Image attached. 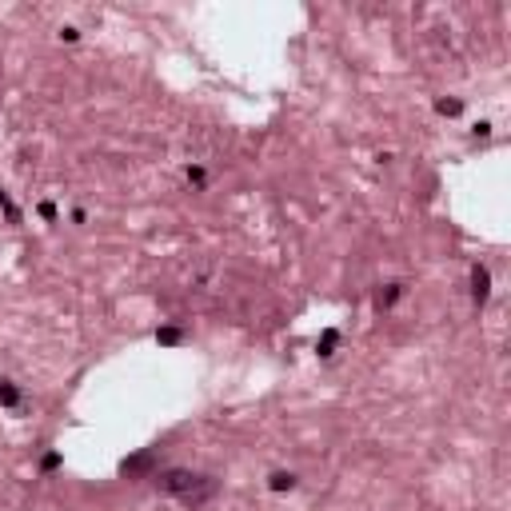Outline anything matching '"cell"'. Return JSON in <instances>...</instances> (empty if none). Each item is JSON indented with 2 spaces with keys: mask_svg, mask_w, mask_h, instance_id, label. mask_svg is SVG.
Here are the masks:
<instances>
[{
  "mask_svg": "<svg viewBox=\"0 0 511 511\" xmlns=\"http://www.w3.org/2000/svg\"><path fill=\"white\" fill-rule=\"evenodd\" d=\"M152 484L160 496L180 499L184 507H204L220 496V475L212 472H192V467H160L152 475Z\"/></svg>",
  "mask_w": 511,
  "mask_h": 511,
  "instance_id": "obj_1",
  "label": "cell"
},
{
  "mask_svg": "<svg viewBox=\"0 0 511 511\" xmlns=\"http://www.w3.org/2000/svg\"><path fill=\"white\" fill-rule=\"evenodd\" d=\"M156 472H160V448H140L136 455L120 460V479H128V484L152 479Z\"/></svg>",
  "mask_w": 511,
  "mask_h": 511,
  "instance_id": "obj_2",
  "label": "cell"
},
{
  "mask_svg": "<svg viewBox=\"0 0 511 511\" xmlns=\"http://www.w3.org/2000/svg\"><path fill=\"white\" fill-rule=\"evenodd\" d=\"M487 299H491V272H487V264H472V304H475V312H484Z\"/></svg>",
  "mask_w": 511,
  "mask_h": 511,
  "instance_id": "obj_3",
  "label": "cell"
},
{
  "mask_svg": "<svg viewBox=\"0 0 511 511\" xmlns=\"http://www.w3.org/2000/svg\"><path fill=\"white\" fill-rule=\"evenodd\" d=\"M399 296H403V284H399V280H387V284H380V287H375V296H372L375 312H392V308L399 304Z\"/></svg>",
  "mask_w": 511,
  "mask_h": 511,
  "instance_id": "obj_4",
  "label": "cell"
},
{
  "mask_svg": "<svg viewBox=\"0 0 511 511\" xmlns=\"http://www.w3.org/2000/svg\"><path fill=\"white\" fill-rule=\"evenodd\" d=\"M296 487H299V475L296 472H272V475H268V491H276V496L296 491Z\"/></svg>",
  "mask_w": 511,
  "mask_h": 511,
  "instance_id": "obj_5",
  "label": "cell"
},
{
  "mask_svg": "<svg viewBox=\"0 0 511 511\" xmlns=\"http://www.w3.org/2000/svg\"><path fill=\"white\" fill-rule=\"evenodd\" d=\"M25 403V396H20V387L13 384V380H0V408H8V412H16Z\"/></svg>",
  "mask_w": 511,
  "mask_h": 511,
  "instance_id": "obj_6",
  "label": "cell"
},
{
  "mask_svg": "<svg viewBox=\"0 0 511 511\" xmlns=\"http://www.w3.org/2000/svg\"><path fill=\"white\" fill-rule=\"evenodd\" d=\"M184 328L180 324H164V328H156V344H164V348H172V344H184Z\"/></svg>",
  "mask_w": 511,
  "mask_h": 511,
  "instance_id": "obj_7",
  "label": "cell"
},
{
  "mask_svg": "<svg viewBox=\"0 0 511 511\" xmlns=\"http://www.w3.org/2000/svg\"><path fill=\"white\" fill-rule=\"evenodd\" d=\"M336 344H339V332H336V328H328L316 348H320V356H332V351H336Z\"/></svg>",
  "mask_w": 511,
  "mask_h": 511,
  "instance_id": "obj_8",
  "label": "cell"
},
{
  "mask_svg": "<svg viewBox=\"0 0 511 511\" xmlns=\"http://www.w3.org/2000/svg\"><path fill=\"white\" fill-rule=\"evenodd\" d=\"M436 112L439 116H460L463 112V100H455V96H451V100H436Z\"/></svg>",
  "mask_w": 511,
  "mask_h": 511,
  "instance_id": "obj_9",
  "label": "cell"
},
{
  "mask_svg": "<svg viewBox=\"0 0 511 511\" xmlns=\"http://www.w3.org/2000/svg\"><path fill=\"white\" fill-rule=\"evenodd\" d=\"M0 208H4V216H8L13 224H20V208H16L13 200H8V192H4V188H0Z\"/></svg>",
  "mask_w": 511,
  "mask_h": 511,
  "instance_id": "obj_10",
  "label": "cell"
},
{
  "mask_svg": "<svg viewBox=\"0 0 511 511\" xmlns=\"http://www.w3.org/2000/svg\"><path fill=\"white\" fill-rule=\"evenodd\" d=\"M188 184L192 188H208V172H204L200 164H192V168H188Z\"/></svg>",
  "mask_w": 511,
  "mask_h": 511,
  "instance_id": "obj_11",
  "label": "cell"
},
{
  "mask_svg": "<svg viewBox=\"0 0 511 511\" xmlns=\"http://www.w3.org/2000/svg\"><path fill=\"white\" fill-rule=\"evenodd\" d=\"M60 451H48V455H44V460H40V472H56V467H60Z\"/></svg>",
  "mask_w": 511,
  "mask_h": 511,
  "instance_id": "obj_12",
  "label": "cell"
},
{
  "mask_svg": "<svg viewBox=\"0 0 511 511\" xmlns=\"http://www.w3.org/2000/svg\"><path fill=\"white\" fill-rule=\"evenodd\" d=\"M60 40H68V44H76V40H80V28L64 25V28H60Z\"/></svg>",
  "mask_w": 511,
  "mask_h": 511,
  "instance_id": "obj_13",
  "label": "cell"
},
{
  "mask_svg": "<svg viewBox=\"0 0 511 511\" xmlns=\"http://www.w3.org/2000/svg\"><path fill=\"white\" fill-rule=\"evenodd\" d=\"M472 132H475V140H487V136H491V124H487V120H479Z\"/></svg>",
  "mask_w": 511,
  "mask_h": 511,
  "instance_id": "obj_14",
  "label": "cell"
},
{
  "mask_svg": "<svg viewBox=\"0 0 511 511\" xmlns=\"http://www.w3.org/2000/svg\"><path fill=\"white\" fill-rule=\"evenodd\" d=\"M40 216H44V220H56V204H52V200H44V204H40Z\"/></svg>",
  "mask_w": 511,
  "mask_h": 511,
  "instance_id": "obj_15",
  "label": "cell"
}]
</instances>
